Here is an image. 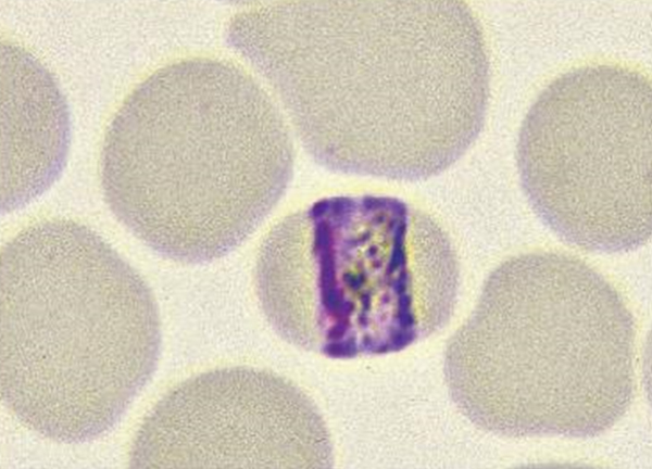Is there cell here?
<instances>
[{
	"mask_svg": "<svg viewBox=\"0 0 652 469\" xmlns=\"http://www.w3.org/2000/svg\"><path fill=\"white\" fill-rule=\"evenodd\" d=\"M225 36L329 170L424 180L484 126L489 53L464 1L244 2Z\"/></svg>",
	"mask_w": 652,
	"mask_h": 469,
	"instance_id": "obj_1",
	"label": "cell"
},
{
	"mask_svg": "<svg viewBox=\"0 0 652 469\" xmlns=\"http://www.w3.org/2000/svg\"><path fill=\"white\" fill-rule=\"evenodd\" d=\"M290 128L241 65L189 56L150 73L104 135L101 189L112 214L160 255L204 264L238 248L284 195Z\"/></svg>",
	"mask_w": 652,
	"mask_h": 469,
	"instance_id": "obj_2",
	"label": "cell"
},
{
	"mask_svg": "<svg viewBox=\"0 0 652 469\" xmlns=\"http://www.w3.org/2000/svg\"><path fill=\"white\" fill-rule=\"evenodd\" d=\"M0 312L2 402L53 442L106 433L156 367L161 324L150 288L78 221L42 218L4 243Z\"/></svg>",
	"mask_w": 652,
	"mask_h": 469,
	"instance_id": "obj_3",
	"label": "cell"
},
{
	"mask_svg": "<svg viewBox=\"0 0 652 469\" xmlns=\"http://www.w3.org/2000/svg\"><path fill=\"white\" fill-rule=\"evenodd\" d=\"M636 325L620 293L582 259H506L444 353L460 411L506 438H590L616 424L637 386Z\"/></svg>",
	"mask_w": 652,
	"mask_h": 469,
	"instance_id": "obj_4",
	"label": "cell"
},
{
	"mask_svg": "<svg viewBox=\"0 0 652 469\" xmlns=\"http://www.w3.org/2000/svg\"><path fill=\"white\" fill-rule=\"evenodd\" d=\"M254 286L280 338L350 359L397 353L442 329L460 267L448 232L423 208L393 195L339 194L268 230Z\"/></svg>",
	"mask_w": 652,
	"mask_h": 469,
	"instance_id": "obj_5",
	"label": "cell"
},
{
	"mask_svg": "<svg viewBox=\"0 0 652 469\" xmlns=\"http://www.w3.org/2000/svg\"><path fill=\"white\" fill-rule=\"evenodd\" d=\"M517 168L538 217L567 243L627 252L651 237V80L620 63L555 77L528 110Z\"/></svg>",
	"mask_w": 652,
	"mask_h": 469,
	"instance_id": "obj_6",
	"label": "cell"
},
{
	"mask_svg": "<svg viewBox=\"0 0 652 469\" xmlns=\"http://www.w3.org/2000/svg\"><path fill=\"white\" fill-rule=\"evenodd\" d=\"M333 444L316 405L271 371L226 367L167 391L140 423L134 468H329Z\"/></svg>",
	"mask_w": 652,
	"mask_h": 469,
	"instance_id": "obj_7",
	"label": "cell"
},
{
	"mask_svg": "<svg viewBox=\"0 0 652 469\" xmlns=\"http://www.w3.org/2000/svg\"><path fill=\"white\" fill-rule=\"evenodd\" d=\"M70 111L54 76L24 47L1 46V208L24 207L62 173Z\"/></svg>",
	"mask_w": 652,
	"mask_h": 469,
	"instance_id": "obj_8",
	"label": "cell"
}]
</instances>
